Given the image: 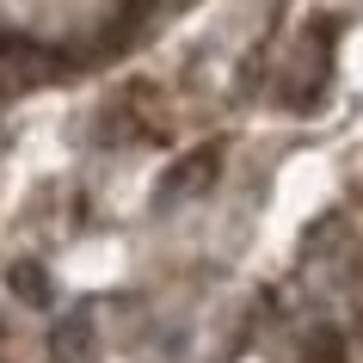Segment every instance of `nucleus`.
Returning <instances> with one entry per match:
<instances>
[{
  "instance_id": "obj_1",
  "label": "nucleus",
  "mask_w": 363,
  "mask_h": 363,
  "mask_svg": "<svg viewBox=\"0 0 363 363\" xmlns=\"http://www.w3.org/2000/svg\"><path fill=\"white\" fill-rule=\"evenodd\" d=\"M93 351V326H86V314H74L68 326H56V363H80Z\"/></svg>"
},
{
  "instance_id": "obj_2",
  "label": "nucleus",
  "mask_w": 363,
  "mask_h": 363,
  "mask_svg": "<svg viewBox=\"0 0 363 363\" xmlns=\"http://www.w3.org/2000/svg\"><path fill=\"white\" fill-rule=\"evenodd\" d=\"M19 289L31 296V302H50V289H43V271H38V265H19Z\"/></svg>"
}]
</instances>
